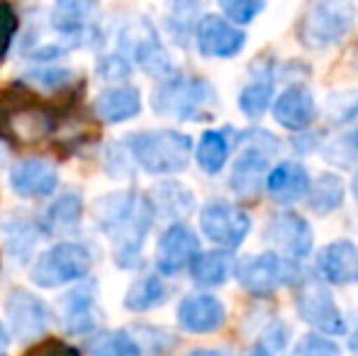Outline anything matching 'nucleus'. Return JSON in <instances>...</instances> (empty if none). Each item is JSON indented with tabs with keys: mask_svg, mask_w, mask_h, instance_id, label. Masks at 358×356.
<instances>
[{
	"mask_svg": "<svg viewBox=\"0 0 358 356\" xmlns=\"http://www.w3.org/2000/svg\"><path fill=\"white\" fill-rule=\"evenodd\" d=\"M129 71H132V66H129V62L122 54H117V57H103L98 64V73L105 81H124L129 76Z\"/></svg>",
	"mask_w": 358,
	"mask_h": 356,
	"instance_id": "a19ab883",
	"label": "nucleus"
},
{
	"mask_svg": "<svg viewBox=\"0 0 358 356\" xmlns=\"http://www.w3.org/2000/svg\"><path fill=\"white\" fill-rule=\"evenodd\" d=\"M80 215H83V200L78 193H64L62 198H57L42 218V229L44 232H64L71 229L73 225H78Z\"/></svg>",
	"mask_w": 358,
	"mask_h": 356,
	"instance_id": "bb28decb",
	"label": "nucleus"
},
{
	"mask_svg": "<svg viewBox=\"0 0 358 356\" xmlns=\"http://www.w3.org/2000/svg\"><path fill=\"white\" fill-rule=\"evenodd\" d=\"M127 149L146 173L171 176L188 166L193 142L188 134L176 129H149V132L129 134Z\"/></svg>",
	"mask_w": 358,
	"mask_h": 356,
	"instance_id": "f03ea898",
	"label": "nucleus"
},
{
	"mask_svg": "<svg viewBox=\"0 0 358 356\" xmlns=\"http://www.w3.org/2000/svg\"><path fill=\"white\" fill-rule=\"evenodd\" d=\"M15 32H17V15L8 3H0V62L8 54Z\"/></svg>",
	"mask_w": 358,
	"mask_h": 356,
	"instance_id": "ea45409f",
	"label": "nucleus"
},
{
	"mask_svg": "<svg viewBox=\"0 0 358 356\" xmlns=\"http://www.w3.org/2000/svg\"><path fill=\"white\" fill-rule=\"evenodd\" d=\"M220 8L227 15V20L239 27V24H249L256 15L264 13L266 5L259 0H224V3H220Z\"/></svg>",
	"mask_w": 358,
	"mask_h": 356,
	"instance_id": "c9c22d12",
	"label": "nucleus"
},
{
	"mask_svg": "<svg viewBox=\"0 0 358 356\" xmlns=\"http://www.w3.org/2000/svg\"><path fill=\"white\" fill-rule=\"evenodd\" d=\"M5 310H8L10 329H13L17 342H32V339L42 337L49 327V320H52L47 303L22 288L13 290L8 295Z\"/></svg>",
	"mask_w": 358,
	"mask_h": 356,
	"instance_id": "ddd939ff",
	"label": "nucleus"
},
{
	"mask_svg": "<svg viewBox=\"0 0 358 356\" xmlns=\"http://www.w3.org/2000/svg\"><path fill=\"white\" fill-rule=\"evenodd\" d=\"M273 118L280 127L292 129V132H302L307 129L317 118V103L315 95L302 83H292L283 93L275 98L273 103Z\"/></svg>",
	"mask_w": 358,
	"mask_h": 356,
	"instance_id": "f3484780",
	"label": "nucleus"
},
{
	"mask_svg": "<svg viewBox=\"0 0 358 356\" xmlns=\"http://www.w3.org/2000/svg\"><path fill=\"white\" fill-rule=\"evenodd\" d=\"M93 259L83 244L59 242L42 254L32 266V280L39 288H59L88 276Z\"/></svg>",
	"mask_w": 358,
	"mask_h": 356,
	"instance_id": "0eeeda50",
	"label": "nucleus"
},
{
	"mask_svg": "<svg viewBox=\"0 0 358 356\" xmlns=\"http://www.w3.org/2000/svg\"><path fill=\"white\" fill-rule=\"evenodd\" d=\"M275 73L271 66H266L259 76L251 83H246L244 90L239 93V110L246 118L256 120L268 110L271 100H273V90H275Z\"/></svg>",
	"mask_w": 358,
	"mask_h": 356,
	"instance_id": "a878e982",
	"label": "nucleus"
},
{
	"mask_svg": "<svg viewBox=\"0 0 358 356\" xmlns=\"http://www.w3.org/2000/svg\"><path fill=\"white\" fill-rule=\"evenodd\" d=\"M195 42L203 57L210 59H231L244 49L246 34L236 24L220 15H205L195 32Z\"/></svg>",
	"mask_w": 358,
	"mask_h": 356,
	"instance_id": "2eb2a0df",
	"label": "nucleus"
},
{
	"mask_svg": "<svg viewBox=\"0 0 358 356\" xmlns=\"http://www.w3.org/2000/svg\"><path fill=\"white\" fill-rule=\"evenodd\" d=\"M169 295H171V290H169V285L161 280V276L146 273L129 285L127 295H124V308L132 310V313H146V310L159 308L161 303H166Z\"/></svg>",
	"mask_w": 358,
	"mask_h": 356,
	"instance_id": "393cba45",
	"label": "nucleus"
},
{
	"mask_svg": "<svg viewBox=\"0 0 358 356\" xmlns=\"http://www.w3.org/2000/svg\"><path fill=\"white\" fill-rule=\"evenodd\" d=\"M169 218H183L193 210V193L176 180H166L156 188V205Z\"/></svg>",
	"mask_w": 358,
	"mask_h": 356,
	"instance_id": "7c9ffc66",
	"label": "nucleus"
},
{
	"mask_svg": "<svg viewBox=\"0 0 358 356\" xmlns=\"http://www.w3.org/2000/svg\"><path fill=\"white\" fill-rule=\"evenodd\" d=\"M317 273L331 285L358 283V247L349 239L329 242L317 254Z\"/></svg>",
	"mask_w": 358,
	"mask_h": 356,
	"instance_id": "a211bd4d",
	"label": "nucleus"
},
{
	"mask_svg": "<svg viewBox=\"0 0 358 356\" xmlns=\"http://www.w3.org/2000/svg\"><path fill=\"white\" fill-rule=\"evenodd\" d=\"M200 239L188 225L176 222L161 234L156 244V269L164 276H176L183 269H190L200 257Z\"/></svg>",
	"mask_w": 358,
	"mask_h": 356,
	"instance_id": "4468645a",
	"label": "nucleus"
},
{
	"mask_svg": "<svg viewBox=\"0 0 358 356\" xmlns=\"http://www.w3.org/2000/svg\"><path fill=\"white\" fill-rule=\"evenodd\" d=\"M90 356H142L132 332H100L90 342Z\"/></svg>",
	"mask_w": 358,
	"mask_h": 356,
	"instance_id": "2f4dec72",
	"label": "nucleus"
},
{
	"mask_svg": "<svg viewBox=\"0 0 358 356\" xmlns=\"http://www.w3.org/2000/svg\"><path fill=\"white\" fill-rule=\"evenodd\" d=\"M307 203L320 215H329L331 210H336L344 203V183H341V178L334 176V173H322L317 178V183L312 185Z\"/></svg>",
	"mask_w": 358,
	"mask_h": 356,
	"instance_id": "c756f323",
	"label": "nucleus"
},
{
	"mask_svg": "<svg viewBox=\"0 0 358 356\" xmlns=\"http://www.w3.org/2000/svg\"><path fill=\"white\" fill-rule=\"evenodd\" d=\"M188 356H231V354L224 352V349H195Z\"/></svg>",
	"mask_w": 358,
	"mask_h": 356,
	"instance_id": "c03bdc74",
	"label": "nucleus"
},
{
	"mask_svg": "<svg viewBox=\"0 0 358 356\" xmlns=\"http://www.w3.org/2000/svg\"><path fill=\"white\" fill-rule=\"evenodd\" d=\"M200 13L198 5H173L169 15V29L171 34L176 37L178 44H188L190 32H198L200 20H195V15Z\"/></svg>",
	"mask_w": 358,
	"mask_h": 356,
	"instance_id": "72a5a7b5",
	"label": "nucleus"
},
{
	"mask_svg": "<svg viewBox=\"0 0 358 356\" xmlns=\"http://www.w3.org/2000/svg\"><path fill=\"white\" fill-rule=\"evenodd\" d=\"M266 188L275 203H297V200L307 198L312 190L310 171L300 162H280L275 169H271Z\"/></svg>",
	"mask_w": 358,
	"mask_h": 356,
	"instance_id": "412c9836",
	"label": "nucleus"
},
{
	"mask_svg": "<svg viewBox=\"0 0 358 356\" xmlns=\"http://www.w3.org/2000/svg\"><path fill=\"white\" fill-rule=\"evenodd\" d=\"M351 193H354V198L358 203V171L354 173V180H351Z\"/></svg>",
	"mask_w": 358,
	"mask_h": 356,
	"instance_id": "de8ad7c7",
	"label": "nucleus"
},
{
	"mask_svg": "<svg viewBox=\"0 0 358 356\" xmlns=\"http://www.w3.org/2000/svg\"><path fill=\"white\" fill-rule=\"evenodd\" d=\"M8 349H10V334L5 329V325L0 322V356H8Z\"/></svg>",
	"mask_w": 358,
	"mask_h": 356,
	"instance_id": "37998d69",
	"label": "nucleus"
},
{
	"mask_svg": "<svg viewBox=\"0 0 358 356\" xmlns=\"http://www.w3.org/2000/svg\"><path fill=\"white\" fill-rule=\"evenodd\" d=\"M93 5L85 3H59L52 10V24L64 37H76L78 44H93L90 37H95V29L90 24Z\"/></svg>",
	"mask_w": 358,
	"mask_h": 356,
	"instance_id": "5701e85b",
	"label": "nucleus"
},
{
	"mask_svg": "<svg viewBox=\"0 0 358 356\" xmlns=\"http://www.w3.org/2000/svg\"><path fill=\"white\" fill-rule=\"evenodd\" d=\"M227 320L224 303L210 293H195L180 300L178 305V325L185 332L210 334L220 329Z\"/></svg>",
	"mask_w": 358,
	"mask_h": 356,
	"instance_id": "dca6fc26",
	"label": "nucleus"
},
{
	"mask_svg": "<svg viewBox=\"0 0 358 356\" xmlns=\"http://www.w3.org/2000/svg\"><path fill=\"white\" fill-rule=\"evenodd\" d=\"M290 356H341V352L331 339L324 337V334L310 332L295 344Z\"/></svg>",
	"mask_w": 358,
	"mask_h": 356,
	"instance_id": "e433bc0d",
	"label": "nucleus"
},
{
	"mask_svg": "<svg viewBox=\"0 0 358 356\" xmlns=\"http://www.w3.org/2000/svg\"><path fill=\"white\" fill-rule=\"evenodd\" d=\"M57 127V120L49 108L34 103L24 93L0 95V137L20 142H39L49 137Z\"/></svg>",
	"mask_w": 358,
	"mask_h": 356,
	"instance_id": "39448f33",
	"label": "nucleus"
},
{
	"mask_svg": "<svg viewBox=\"0 0 358 356\" xmlns=\"http://www.w3.org/2000/svg\"><path fill=\"white\" fill-rule=\"evenodd\" d=\"M346 142H349L351 152H354V154H358V129H356L354 134H349V139H346Z\"/></svg>",
	"mask_w": 358,
	"mask_h": 356,
	"instance_id": "49530a36",
	"label": "nucleus"
},
{
	"mask_svg": "<svg viewBox=\"0 0 358 356\" xmlns=\"http://www.w3.org/2000/svg\"><path fill=\"white\" fill-rule=\"evenodd\" d=\"M266 239L292 262L310 257L312 247H315V234H312L310 222L290 210L271 215L266 222Z\"/></svg>",
	"mask_w": 358,
	"mask_h": 356,
	"instance_id": "f8f14e48",
	"label": "nucleus"
},
{
	"mask_svg": "<svg viewBox=\"0 0 358 356\" xmlns=\"http://www.w3.org/2000/svg\"><path fill=\"white\" fill-rule=\"evenodd\" d=\"M10 185L22 198H44L57 190L59 176L44 159H24L10 173Z\"/></svg>",
	"mask_w": 358,
	"mask_h": 356,
	"instance_id": "aec40b11",
	"label": "nucleus"
},
{
	"mask_svg": "<svg viewBox=\"0 0 358 356\" xmlns=\"http://www.w3.org/2000/svg\"><path fill=\"white\" fill-rule=\"evenodd\" d=\"M236 278L249 295L264 298V295L275 293L278 288L295 283L300 278V266L283 254L266 252L259 254V257L244 259L236 266Z\"/></svg>",
	"mask_w": 358,
	"mask_h": 356,
	"instance_id": "6e6552de",
	"label": "nucleus"
},
{
	"mask_svg": "<svg viewBox=\"0 0 358 356\" xmlns=\"http://www.w3.org/2000/svg\"><path fill=\"white\" fill-rule=\"evenodd\" d=\"M3 239H5V249L10 252V257H17L20 262L27 259L32 254V249L37 247L39 239V229L34 227L27 220H8L3 225Z\"/></svg>",
	"mask_w": 358,
	"mask_h": 356,
	"instance_id": "c85d7f7f",
	"label": "nucleus"
},
{
	"mask_svg": "<svg viewBox=\"0 0 358 356\" xmlns=\"http://www.w3.org/2000/svg\"><path fill=\"white\" fill-rule=\"evenodd\" d=\"M241 142H246L244 152L236 157L229 173V188L246 200H254L261 193V185L268 180V154L278 152L280 144L271 132L254 129L241 134Z\"/></svg>",
	"mask_w": 358,
	"mask_h": 356,
	"instance_id": "20e7f679",
	"label": "nucleus"
},
{
	"mask_svg": "<svg viewBox=\"0 0 358 356\" xmlns=\"http://www.w3.org/2000/svg\"><path fill=\"white\" fill-rule=\"evenodd\" d=\"M154 200L142 193H110L95 203V220L113 244L115 264L134 269L142 262V249L154 225Z\"/></svg>",
	"mask_w": 358,
	"mask_h": 356,
	"instance_id": "f257e3e1",
	"label": "nucleus"
},
{
	"mask_svg": "<svg viewBox=\"0 0 358 356\" xmlns=\"http://www.w3.org/2000/svg\"><path fill=\"white\" fill-rule=\"evenodd\" d=\"M217 103L210 81L198 76H173L154 90L151 105L159 115L176 120H210Z\"/></svg>",
	"mask_w": 358,
	"mask_h": 356,
	"instance_id": "7ed1b4c3",
	"label": "nucleus"
},
{
	"mask_svg": "<svg viewBox=\"0 0 358 356\" xmlns=\"http://www.w3.org/2000/svg\"><path fill=\"white\" fill-rule=\"evenodd\" d=\"M203 234L224 252L239 249L251 232V218L229 200H210L200 210Z\"/></svg>",
	"mask_w": 358,
	"mask_h": 356,
	"instance_id": "9d476101",
	"label": "nucleus"
},
{
	"mask_svg": "<svg viewBox=\"0 0 358 356\" xmlns=\"http://www.w3.org/2000/svg\"><path fill=\"white\" fill-rule=\"evenodd\" d=\"M295 310L320 334L346 332V320L341 315L339 305L334 303V295L320 280H302L295 293Z\"/></svg>",
	"mask_w": 358,
	"mask_h": 356,
	"instance_id": "9b49d317",
	"label": "nucleus"
},
{
	"mask_svg": "<svg viewBox=\"0 0 358 356\" xmlns=\"http://www.w3.org/2000/svg\"><path fill=\"white\" fill-rule=\"evenodd\" d=\"M27 356H78V352L69 344L59 342V339H47L39 347H34Z\"/></svg>",
	"mask_w": 358,
	"mask_h": 356,
	"instance_id": "79ce46f5",
	"label": "nucleus"
},
{
	"mask_svg": "<svg viewBox=\"0 0 358 356\" xmlns=\"http://www.w3.org/2000/svg\"><path fill=\"white\" fill-rule=\"evenodd\" d=\"M327 113H329L331 122H336V124L351 122L354 118H358V88L346 90V93H339V95H331L329 105H327Z\"/></svg>",
	"mask_w": 358,
	"mask_h": 356,
	"instance_id": "f704fd0d",
	"label": "nucleus"
},
{
	"mask_svg": "<svg viewBox=\"0 0 358 356\" xmlns=\"http://www.w3.org/2000/svg\"><path fill=\"white\" fill-rule=\"evenodd\" d=\"M95 115L103 122L117 124L137 118L142 113V95L134 86H115L108 88L95 98Z\"/></svg>",
	"mask_w": 358,
	"mask_h": 356,
	"instance_id": "4be33fe9",
	"label": "nucleus"
},
{
	"mask_svg": "<svg viewBox=\"0 0 358 356\" xmlns=\"http://www.w3.org/2000/svg\"><path fill=\"white\" fill-rule=\"evenodd\" d=\"M62 325L69 334H85L93 332L98 325L95 315V288L90 283H83L78 288L69 290L59 303Z\"/></svg>",
	"mask_w": 358,
	"mask_h": 356,
	"instance_id": "6ab92c4d",
	"label": "nucleus"
},
{
	"mask_svg": "<svg viewBox=\"0 0 358 356\" xmlns=\"http://www.w3.org/2000/svg\"><path fill=\"white\" fill-rule=\"evenodd\" d=\"M132 337L137 339V344H139L142 352L164 354L169 347H173V337L166 334L164 329H156V327H137Z\"/></svg>",
	"mask_w": 358,
	"mask_h": 356,
	"instance_id": "58836bf2",
	"label": "nucleus"
},
{
	"mask_svg": "<svg viewBox=\"0 0 358 356\" xmlns=\"http://www.w3.org/2000/svg\"><path fill=\"white\" fill-rule=\"evenodd\" d=\"M351 66L358 69V47L354 49V59H351Z\"/></svg>",
	"mask_w": 358,
	"mask_h": 356,
	"instance_id": "09e8293b",
	"label": "nucleus"
},
{
	"mask_svg": "<svg viewBox=\"0 0 358 356\" xmlns=\"http://www.w3.org/2000/svg\"><path fill=\"white\" fill-rule=\"evenodd\" d=\"M236 266L239 264L234 262L229 252L224 249H217V252H203L195 264L190 266V276L198 285L203 288H215V285H222L229 280V276H236Z\"/></svg>",
	"mask_w": 358,
	"mask_h": 356,
	"instance_id": "b1692460",
	"label": "nucleus"
},
{
	"mask_svg": "<svg viewBox=\"0 0 358 356\" xmlns=\"http://www.w3.org/2000/svg\"><path fill=\"white\" fill-rule=\"evenodd\" d=\"M349 349H351V354L358 356V329L349 337Z\"/></svg>",
	"mask_w": 358,
	"mask_h": 356,
	"instance_id": "a18cd8bd",
	"label": "nucleus"
},
{
	"mask_svg": "<svg viewBox=\"0 0 358 356\" xmlns=\"http://www.w3.org/2000/svg\"><path fill=\"white\" fill-rule=\"evenodd\" d=\"M24 78L37 88L59 90L73 81V73L69 69H37V71H29Z\"/></svg>",
	"mask_w": 358,
	"mask_h": 356,
	"instance_id": "4c0bfd02",
	"label": "nucleus"
},
{
	"mask_svg": "<svg viewBox=\"0 0 358 356\" xmlns=\"http://www.w3.org/2000/svg\"><path fill=\"white\" fill-rule=\"evenodd\" d=\"M120 49L127 54L132 62H137L146 73L156 78H173V64L166 49L161 47V39L149 20L139 17L132 20L127 27L120 32Z\"/></svg>",
	"mask_w": 358,
	"mask_h": 356,
	"instance_id": "1a4fd4ad",
	"label": "nucleus"
},
{
	"mask_svg": "<svg viewBox=\"0 0 358 356\" xmlns=\"http://www.w3.org/2000/svg\"><path fill=\"white\" fill-rule=\"evenodd\" d=\"M287 339H290V329L285 322L273 320L268 327L261 332V337L254 342L249 356H280V352L285 349Z\"/></svg>",
	"mask_w": 358,
	"mask_h": 356,
	"instance_id": "473e14b6",
	"label": "nucleus"
},
{
	"mask_svg": "<svg viewBox=\"0 0 358 356\" xmlns=\"http://www.w3.org/2000/svg\"><path fill=\"white\" fill-rule=\"evenodd\" d=\"M227 134L229 129H210L200 137L195 159L205 173H220L224 169L227 159H229V137Z\"/></svg>",
	"mask_w": 358,
	"mask_h": 356,
	"instance_id": "cd10ccee",
	"label": "nucleus"
},
{
	"mask_svg": "<svg viewBox=\"0 0 358 356\" xmlns=\"http://www.w3.org/2000/svg\"><path fill=\"white\" fill-rule=\"evenodd\" d=\"M354 5L349 3H315L297 24V39L307 49H327L339 44L354 24Z\"/></svg>",
	"mask_w": 358,
	"mask_h": 356,
	"instance_id": "423d86ee",
	"label": "nucleus"
}]
</instances>
